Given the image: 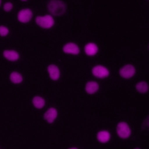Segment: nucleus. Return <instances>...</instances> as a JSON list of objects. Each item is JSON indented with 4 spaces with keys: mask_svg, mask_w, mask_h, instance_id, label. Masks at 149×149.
<instances>
[{
    "mask_svg": "<svg viewBox=\"0 0 149 149\" xmlns=\"http://www.w3.org/2000/svg\"><path fill=\"white\" fill-rule=\"evenodd\" d=\"M46 8L48 13L52 16L61 17L66 13L68 6L63 0H49Z\"/></svg>",
    "mask_w": 149,
    "mask_h": 149,
    "instance_id": "f257e3e1",
    "label": "nucleus"
},
{
    "mask_svg": "<svg viewBox=\"0 0 149 149\" xmlns=\"http://www.w3.org/2000/svg\"><path fill=\"white\" fill-rule=\"evenodd\" d=\"M34 22L38 27L44 30L52 29L55 24L54 17L49 13L37 15L34 19Z\"/></svg>",
    "mask_w": 149,
    "mask_h": 149,
    "instance_id": "f03ea898",
    "label": "nucleus"
},
{
    "mask_svg": "<svg viewBox=\"0 0 149 149\" xmlns=\"http://www.w3.org/2000/svg\"><path fill=\"white\" fill-rule=\"evenodd\" d=\"M137 73L136 67L132 63H126L122 65L118 70L119 76L125 80H129L134 77Z\"/></svg>",
    "mask_w": 149,
    "mask_h": 149,
    "instance_id": "7ed1b4c3",
    "label": "nucleus"
},
{
    "mask_svg": "<svg viewBox=\"0 0 149 149\" xmlns=\"http://www.w3.org/2000/svg\"><path fill=\"white\" fill-rule=\"evenodd\" d=\"M132 129L125 121L119 122L116 126V133L117 136L121 139L126 140L129 139L132 135Z\"/></svg>",
    "mask_w": 149,
    "mask_h": 149,
    "instance_id": "20e7f679",
    "label": "nucleus"
},
{
    "mask_svg": "<svg viewBox=\"0 0 149 149\" xmlns=\"http://www.w3.org/2000/svg\"><path fill=\"white\" fill-rule=\"evenodd\" d=\"M91 73L95 78L101 80L108 78L111 72L107 66L101 64H96L91 68Z\"/></svg>",
    "mask_w": 149,
    "mask_h": 149,
    "instance_id": "39448f33",
    "label": "nucleus"
},
{
    "mask_svg": "<svg viewBox=\"0 0 149 149\" xmlns=\"http://www.w3.org/2000/svg\"><path fill=\"white\" fill-rule=\"evenodd\" d=\"M62 50L64 54L69 55L77 56L81 53V49L79 45L73 41L65 42L62 47Z\"/></svg>",
    "mask_w": 149,
    "mask_h": 149,
    "instance_id": "423d86ee",
    "label": "nucleus"
},
{
    "mask_svg": "<svg viewBox=\"0 0 149 149\" xmlns=\"http://www.w3.org/2000/svg\"><path fill=\"white\" fill-rule=\"evenodd\" d=\"M34 13L30 8H23L20 9L17 15V20L22 23H28L33 18Z\"/></svg>",
    "mask_w": 149,
    "mask_h": 149,
    "instance_id": "0eeeda50",
    "label": "nucleus"
},
{
    "mask_svg": "<svg viewBox=\"0 0 149 149\" xmlns=\"http://www.w3.org/2000/svg\"><path fill=\"white\" fill-rule=\"evenodd\" d=\"M47 72L49 78L54 81H58L61 76V71L59 67L54 63H50L47 67Z\"/></svg>",
    "mask_w": 149,
    "mask_h": 149,
    "instance_id": "6e6552de",
    "label": "nucleus"
},
{
    "mask_svg": "<svg viewBox=\"0 0 149 149\" xmlns=\"http://www.w3.org/2000/svg\"><path fill=\"white\" fill-rule=\"evenodd\" d=\"M99 46L93 41H89L85 44L83 47L84 54L88 57H93L97 55L99 52Z\"/></svg>",
    "mask_w": 149,
    "mask_h": 149,
    "instance_id": "1a4fd4ad",
    "label": "nucleus"
},
{
    "mask_svg": "<svg viewBox=\"0 0 149 149\" xmlns=\"http://www.w3.org/2000/svg\"><path fill=\"white\" fill-rule=\"evenodd\" d=\"M58 116V109L54 107H49L43 115L44 119L48 123H53Z\"/></svg>",
    "mask_w": 149,
    "mask_h": 149,
    "instance_id": "9d476101",
    "label": "nucleus"
},
{
    "mask_svg": "<svg viewBox=\"0 0 149 149\" xmlns=\"http://www.w3.org/2000/svg\"><path fill=\"white\" fill-rule=\"evenodd\" d=\"M100 84L98 81L93 80L87 81L84 85V90L89 95H93L97 93L100 90Z\"/></svg>",
    "mask_w": 149,
    "mask_h": 149,
    "instance_id": "9b49d317",
    "label": "nucleus"
},
{
    "mask_svg": "<svg viewBox=\"0 0 149 149\" xmlns=\"http://www.w3.org/2000/svg\"><path fill=\"white\" fill-rule=\"evenodd\" d=\"M97 140L102 144L108 143L111 139V134L110 132L106 129L100 130L96 134Z\"/></svg>",
    "mask_w": 149,
    "mask_h": 149,
    "instance_id": "f8f14e48",
    "label": "nucleus"
},
{
    "mask_svg": "<svg viewBox=\"0 0 149 149\" xmlns=\"http://www.w3.org/2000/svg\"><path fill=\"white\" fill-rule=\"evenodd\" d=\"M31 103L35 108L37 109H41L45 106L46 101L43 97L37 95H34L32 98Z\"/></svg>",
    "mask_w": 149,
    "mask_h": 149,
    "instance_id": "ddd939ff",
    "label": "nucleus"
},
{
    "mask_svg": "<svg viewBox=\"0 0 149 149\" xmlns=\"http://www.w3.org/2000/svg\"><path fill=\"white\" fill-rule=\"evenodd\" d=\"M3 55L6 59L12 62L16 61L20 58L19 53L17 51L13 49L5 50L3 52Z\"/></svg>",
    "mask_w": 149,
    "mask_h": 149,
    "instance_id": "4468645a",
    "label": "nucleus"
},
{
    "mask_svg": "<svg viewBox=\"0 0 149 149\" xmlns=\"http://www.w3.org/2000/svg\"><path fill=\"white\" fill-rule=\"evenodd\" d=\"M135 89L140 94H146L149 90L148 84L146 80H140L136 83Z\"/></svg>",
    "mask_w": 149,
    "mask_h": 149,
    "instance_id": "2eb2a0df",
    "label": "nucleus"
},
{
    "mask_svg": "<svg viewBox=\"0 0 149 149\" xmlns=\"http://www.w3.org/2000/svg\"><path fill=\"white\" fill-rule=\"evenodd\" d=\"M9 79L10 81L15 84H19L23 81V77L21 73L18 72L13 71L10 73Z\"/></svg>",
    "mask_w": 149,
    "mask_h": 149,
    "instance_id": "dca6fc26",
    "label": "nucleus"
},
{
    "mask_svg": "<svg viewBox=\"0 0 149 149\" xmlns=\"http://www.w3.org/2000/svg\"><path fill=\"white\" fill-rule=\"evenodd\" d=\"M9 33V29L2 25H0V36L2 37H5L7 35H8Z\"/></svg>",
    "mask_w": 149,
    "mask_h": 149,
    "instance_id": "f3484780",
    "label": "nucleus"
},
{
    "mask_svg": "<svg viewBox=\"0 0 149 149\" xmlns=\"http://www.w3.org/2000/svg\"><path fill=\"white\" fill-rule=\"evenodd\" d=\"M13 8V5L11 2H7L3 5V10L7 12L11 11Z\"/></svg>",
    "mask_w": 149,
    "mask_h": 149,
    "instance_id": "a211bd4d",
    "label": "nucleus"
},
{
    "mask_svg": "<svg viewBox=\"0 0 149 149\" xmlns=\"http://www.w3.org/2000/svg\"><path fill=\"white\" fill-rule=\"evenodd\" d=\"M141 127L143 130H147L148 129V117H147L143 120Z\"/></svg>",
    "mask_w": 149,
    "mask_h": 149,
    "instance_id": "6ab92c4d",
    "label": "nucleus"
},
{
    "mask_svg": "<svg viewBox=\"0 0 149 149\" xmlns=\"http://www.w3.org/2000/svg\"><path fill=\"white\" fill-rule=\"evenodd\" d=\"M68 149H79V148L76 147H71L70 148H68Z\"/></svg>",
    "mask_w": 149,
    "mask_h": 149,
    "instance_id": "aec40b11",
    "label": "nucleus"
},
{
    "mask_svg": "<svg viewBox=\"0 0 149 149\" xmlns=\"http://www.w3.org/2000/svg\"><path fill=\"white\" fill-rule=\"evenodd\" d=\"M133 149H141V148H139V147H135V148H133Z\"/></svg>",
    "mask_w": 149,
    "mask_h": 149,
    "instance_id": "412c9836",
    "label": "nucleus"
},
{
    "mask_svg": "<svg viewBox=\"0 0 149 149\" xmlns=\"http://www.w3.org/2000/svg\"><path fill=\"white\" fill-rule=\"evenodd\" d=\"M21 1H23V2H26V1H28V0H20Z\"/></svg>",
    "mask_w": 149,
    "mask_h": 149,
    "instance_id": "4be33fe9",
    "label": "nucleus"
},
{
    "mask_svg": "<svg viewBox=\"0 0 149 149\" xmlns=\"http://www.w3.org/2000/svg\"><path fill=\"white\" fill-rule=\"evenodd\" d=\"M1 3H2V1H1V0H0V6L1 5Z\"/></svg>",
    "mask_w": 149,
    "mask_h": 149,
    "instance_id": "5701e85b",
    "label": "nucleus"
},
{
    "mask_svg": "<svg viewBox=\"0 0 149 149\" xmlns=\"http://www.w3.org/2000/svg\"><path fill=\"white\" fill-rule=\"evenodd\" d=\"M147 1H148V0H147Z\"/></svg>",
    "mask_w": 149,
    "mask_h": 149,
    "instance_id": "b1692460",
    "label": "nucleus"
}]
</instances>
